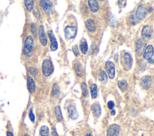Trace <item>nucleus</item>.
<instances>
[{
    "mask_svg": "<svg viewBox=\"0 0 154 136\" xmlns=\"http://www.w3.org/2000/svg\"><path fill=\"white\" fill-rule=\"evenodd\" d=\"M146 136H147V135H146Z\"/></svg>",
    "mask_w": 154,
    "mask_h": 136,
    "instance_id": "45",
    "label": "nucleus"
},
{
    "mask_svg": "<svg viewBox=\"0 0 154 136\" xmlns=\"http://www.w3.org/2000/svg\"><path fill=\"white\" fill-rule=\"evenodd\" d=\"M48 37L51 41V45H50V49L51 51H55L58 49V43L57 41L56 38L55 37V35L52 32V31H48Z\"/></svg>",
    "mask_w": 154,
    "mask_h": 136,
    "instance_id": "12",
    "label": "nucleus"
},
{
    "mask_svg": "<svg viewBox=\"0 0 154 136\" xmlns=\"http://www.w3.org/2000/svg\"><path fill=\"white\" fill-rule=\"evenodd\" d=\"M67 111L70 117L72 120H76L78 118L79 114L76 108V107L74 105H72V104L69 105L67 107Z\"/></svg>",
    "mask_w": 154,
    "mask_h": 136,
    "instance_id": "13",
    "label": "nucleus"
},
{
    "mask_svg": "<svg viewBox=\"0 0 154 136\" xmlns=\"http://www.w3.org/2000/svg\"><path fill=\"white\" fill-rule=\"evenodd\" d=\"M117 85H118V87L120 89V90L123 92H124L125 91H126L127 90L128 86L126 80H124V79L119 80L117 82Z\"/></svg>",
    "mask_w": 154,
    "mask_h": 136,
    "instance_id": "21",
    "label": "nucleus"
},
{
    "mask_svg": "<svg viewBox=\"0 0 154 136\" xmlns=\"http://www.w3.org/2000/svg\"><path fill=\"white\" fill-rule=\"evenodd\" d=\"M123 59L128 68H131L133 63V59L131 55L128 52H125L123 55Z\"/></svg>",
    "mask_w": 154,
    "mask_h": 136,
    "instance_id": "18",
    "label": "nucleus"
},
{
    "mask_svg": "<svg viewBox=\"0 0 154 136\" xmlns=\"http://www.w3.org/2000/svg\"><path fill=\"white\" fill-rule=\"evenodd\" d=\"M105 68L108 74V76L110 79H114L116 74L115 70V65L113 62L112 61H107L105 63Z\"/></svg>",
    "mask_w": 154,
    "mask_h": 136,
    "instance_id": "6",
    "label": "nucleus"
},
{
    "mask_svg": "<svg viewBox=\"0 0 154 136\" xmlns=\"http://www.w3.org/2000/svg\"><path fill=\"white\" fill-rule=\"evenodd\" d=\"M90 93H91V96L93 99L96 98L97 96V86L96 84L93 83L90 86Z\"/></svg>",
    "mask_w": 154,
    "mask_h": 136,
    "instance_id": "24",
    "label": "nucleus"
},
{
    "mask_svg": "<svg viewBox=\"0 0 154 136\" xmlns=\"http://www.w3.org/2000/svg\"><path fill=\"white\" fill-rule=\"evenodd\" d=\"M118 58H119V56H118V54H116L114 55V60L117 62H118Z\"/></svg>",
    "mask_w": 154,
    "mask_h": 136,
    "instance_id": "41",
    "label": "nucleus"
},
{
    "mask_svg": "<svg viewBox=\"0 0 154 136\" xmlns=\"http://www.w3.org/2000/svg\"><path fill=\"white\" fill-rule=\"evenodd\" d=\"M143 58L146 60H147L150 58H152L153 56V47L152 45H149L144 49L143 52Z\"/></svg>",
    "mask_w": 154,
    "mask_h": 136,
    "instance_id": "14",
    "label": "nucleus"
},
{
    "mask_svg": "<svg viewBox=\"0 0 154 136\" xmlns=\"http://www.w3.org/2000/svg\"><path fill=\"white\" fill-rule=\"evenodd\" d=\"M88 4L92 13H96L99 10V4L96 0H88Z\"/></svg>",
    "mask_w": 154,
    "mask_h": 136,
    "instance_id": "19",
    "label": "nucleus"
},
{
    "mask_svg": "<svg viewBox=\"0 0 154 136\" xmlns=\"http://www.w3.org/2000/svg\"><path fill=\"white\" fill-rule=\"evenodd\" d=\"M72 51H73V53H74V55L76 56H78L79 55V49H78V46L76 44V45H74L73 47H72Z\"/></svg>",
    "mask_w": 154,
    "mask_h": 136,
    "instance_id": "32",
    "label": "nucleus"
},
{
    "mask_svg": "<svg viewBox=\"0 0 154 136\" xmlns=\"http://www.w3.org/2000/svg\"><path fill=\"white\" fill-rule=\"evenodd\" d=\"M91 110L93 114L96 117H99L101 114V108L99 102H94L91 106Z\"/></svg>",
    "mask_w": 154,
    "mask_h": 136,
    "instance_id": "17",
    "label": "nucleus"
},
{
    "mask_svg": "<svg viewBox=\"0 0 154 136\" xmlns=\"http://www.w3.org/2000/svg\"><path fill=\"white\" fill-rule=\"evenodd\" d=\"M42 70L45 77H49L54 71V65L52 61L49 59L43 61L42 66Z\"/></svg>",
    "mask_w": 154,
    "mask_h": 136,
    "instance_id": "1",
    "label": "nucleus"
},
{
    "mask_svg": "<svg viewBox=\"0 0 154 136\" xmlns=\"http://www.w3.org/2000/svg\"><path fill=\"white\" fill-rule=\"evenodd\" d=\"M120 131V126L118 124L111 125L106 131V136H118Z\"/></svg>",
    "mask_w": 154,
    "mask_h": 136,
    "instance_id": "8",
    "label": "nucleus"
},
{
    "mask_svg": "<svg viewBox=\"0 0 154 136\" xmlns=\"http://www.w3.org/2000/svg\"><path fill=\"white\" fill-rule=\"evenodd\" d=\"M147 62L149 63V64H153V58H150V59H147Z\"/></svg>",
    "mask_w": 154,
    "mask_h": 136,
    "instance_id": "40",
    "label": "nucleus"
},
{
    "mask_svg": "<svg viewBox=\"0 0 154 136\" xmlns=\"http://www.w3.org/2000/svg\"><path fill=\"white\" fill-rule=\"evenodd\" d=\"M98 47L96 44L95 43H93L91 46H90V53L91 56H94L96 55L97 53H98Z\"/></svg>",
    "mask_w": 154,
    "mask_h": 136,
    "instance_id": "29",
    "label": "nucleus"
},
{
    "mask_svg": "<svg viewBox=\"0 0 154 136\" xmlns=\"http://www.w3.org/2000/svg\"><path fill=\"white\" fill-rule=\"evenodd\" d=\"M22 136H29V135H27V134H25V135H22Z\"/></svg>",
    "mask_w": 154,
    "mask_h": 136,
    "instance_id": "44",
    "label": "nucleus"
},
{
    "mask_svg": "<svg viewBox=\"0 0 154 136\" xmlns=\"http://www.w3.org/2000/svg\"><path fill=\"white\" fill-rule=\"evenodd\" d=\"M85 136H93V135H91V134H87L85 135Z\"/></svg>",
    "mask_w": 154,
    "mask_h": 136,
    "instance_id": "43",
    "label": "nucleus"
},
{
    "mask_svg": "<svg viewBox=\"0 0 154 136\" xmlns=\"http://www.w3.org/2000/svg\"><path fill=\"white\" fill-rule=\"evenodd\" d=\"M152 36V27L146 25L143 26L141 30V37L144 40H149Z\"/></svg>",
    "mask_w": 154,
    "mask_h": 136,
    "instance_id": "10",
    "label": "nucleus"
},
{
    "mask_svg": "<svg viewBox=\"0 0 154 136\" xmlns=\"http://www.w3.org/2000/svg\"><path fill=\"white\" fill-rule=\"evenodd\" d=\"M39 133L42 136H48L49 134V128L46 125H43L40 127Z\"/></svg>",
    "mask_w": 154,
    "mask_h": 136,
    "instance_id": "27",
    "label": "nucleus"
},
{
    "mask_svg": "<svg viewBox=\"0 0 154 136\" xmlns=\"http://www.w3.org/2000/svg\"><path fill=\"white\" fill-rule=\"evenodd\" d=\"M29 72L31 73V74L32 75V76H36V75L37 74V70L35 68L33 67H30L29 68Z\"/></svg>",
    "mask_w": 154,
    "mask_h": 136,
    "instance_id": "35",
    "label": "nucleus"
},
{
    "mask_svg": "<svg viewBox=\"0 0 154 136\" xmlns=\"http://www.w3.org/2000/svg\"><path fill=\"white\" fill-rule=\"evenodd\" d=\"M38 37L40 43L43 46H46L48 44V38L45 32V29L43 25H40L38 28Z\"/></svg>",
    "mask_w": 154,
    "mask_h": 136,
    "instance_id": "11",
    "label": "nucleus"
},
{
    "mask_svg": "<svg viewBox=\"0 0 154 136\" xmlns=\"http://www.w3.org/2000/svg\"><path fill=\"white\" fill-rule=\"evenodd\" d=\"M51 136H58V134L57 133V132L55 131H52V133H51Z\"/></svg>",
    "mask_w": 154,
    "mask_h": 136,
    "instance_id": "39",
    "label": "nucleus"
},
{
    "mask_svg": "<svg viewBox=\"0 0 154 136\" xmlns=\"http://www.w3.org/2000/svg\"><path fill=\"white\" fill-rule=\"evenodd\" d=\"M27 87L29 92L31 93L34 92L35 89V82L31 76H28L27 77Z\"/></svg>",
    "mask_w": 154,
    "mask_h": 136,
    "instance_id": "20",
    "label": "nucleus"
},
{
    "mask_svg": "<svg viewBox=\"0 0 154 136\" xmlns=\"http://www.w3.org/2000/svg\"><path fill=\"white\" fill-rule=\"evenodd\" d=\"M146 43L144 42V40H143L141 38H138L135 44V52L137 56H141L144 51V47H145Z\"/></svg>",
    "mask_w": 154,
    "mask_h": 136,
    "instance_id": "7",
    "label": "nucleus"
},
{
    "mask_svg": "<svg viewBox=\"0 0 154 136\" xmlns=\"http://www.w3.org/2000/svg\"><path fill=\"white\" fill-rule=\"evenodd\" d=\"M24 4L28 11H31V10H32L34 4V1L33 0H25Z\"/></svg>",
    "mask_w": 154,
    "mask_h": 136,
    "instance_id": "28",
    "label": "nucleus"
},
{
    "mask_svg": "<svg viewBox=\"0 0 154 136\" xmlns=\"http://www.w3.org/2000/svg\"><path fill=\"white\" fill-rule=\"evenodd\" d=\"M116 114V110H111V115H114Z\"/></svg>",
    "mask_w": 154,
    "mask_h": 136,
    "instance_id": "42",
    "label": "nucleus"
},
{
    "mask_svg": "<svg viewBox=\"0 0 154 136\" xmlns=\"http://www.w3.org/2000/svg\"><path fill=\"white\" fill-rule=\"evenodd\" d=\"M81 92H82V95L86 97L88 96V90H87V86L85 83L82 82L81 83Z\"/></svg>",
    "mask_w": 154,
    "mask_h": 136,
    "instance_id": "30",
    "label": "nucleus"
},
{
    "mask_svg": "<svg viewBox=\"0 0 154 136\" xmlns=\"http://www.w3.org/2000/svg\"><path fill=\"white\" fill-rule=\"evenodd\" d=\"M79 49L81 52V53L84 55H85L87 53L88 51V44L85 39H84V41H81L79 44Z\"/></svg>",
    "mask_w": 154,
    "mask_h": 136,
    "instance_id": "25",
    "label": "nucleus"
},
{
    "mask_svg": "<svg viewBox=\"0 0 154 136\" xmlns=\"http://www.w3.org/2000/svg\"><path fill=\"white\" fill-rule=\"evenodd\" d=\"M85 25L86 29L89 32H94L96 31V25H95V23H94L93 19H92L91 18L88 19L87 20H85Z\"/></svg>",
    "mask_w": 154,
    "mask_h": 136,
    "instance_id": "16",
    "label": "nucleus"
},
{
    "mask_svg": "<svg viewBox=\"0 0 154 136\" xmlns=\"http://www.w3.org/2000/svg\"><path fill=\"white\" fill-rule=\"evenodd\" d=\"M77 31L76 26H67L64 29V36L66 39L69 40L75 38L77 34Z\"/></svg>",
    "mask_w": 154,
    "mask_h": 136,
    "instance_id": "3",
    "label": "nucleus"
},
{
    "mask_svg": "<svg viewBox=\"0 0 154 136\" xmlns=\"http://www.w3.org/2000/svg\"><path fill=\"white\" fill-rule=\"evenodd\" d=\"M34 47V40L32 36L28 35L25 41L23 46V53L26 56H30V54Z\"/></svg>",
    "mask_w": 154,
    "mask_h": 136,
    "instance_id": "2",
    "label": "nucleus"
},
{
    "mask_svg": "<svg viewBox=\"0 0 154 136\" xmlns=\"http://www.w3.org/2000/svg\"><path fill=\"white\" fill-rule=\"evenodd\" d=\"M107 105H108V107L109 110H112L115 104H114V102L112 101H109L108 102Z\"/></svg>",
    "mask_w": 154,
    "mask_h": 136,
    "instance_id": "37",
    "label": "nucleus"
},
{
    "mask_svg": "<svg viewBox=\"0 0 154 136\" xmlns=\"http://www.w3.org/2000/svg\"><path fill=\"white\" fill-rule=\"evenodd\" d=\"M28 116H29V118L30 120H31L32 123H34V122H35V116H34V113H33L32 108H31V109H30Z\"/></svg>",
    "mask_w": 154,
    "mask_h": 136,
    "instance_id": "34",
    "label": "nucleus"
},
{
    "mask_svg": "<svg viewBox=\"0 0 154 136\" xmlns=\"http://www.w3.org/2000/svg\"><path fill=\"white\" fill-rule=\"evenodd\" d=\"M31 31L32 32V34L34 35V36L35 37H37V34H38V32H37V26H36V24L35 23H32L31 24Z\"/></svg>",
    "mask_w": 154,
    "mask_h": 136,
    "instance_id": "31",
    "label": "nucleus"
},
{
    "mask_svg": "<svg viewBox=\"0 0 154 136\" xmlns=\"http://www.w3.org/2000/svg\"><path fill=\"white\" fill-rule=\"evenodd\" d=\"M73 68L76 75L78 77H82L83 74V68L82 64L78 60H76L73 63Z\"/></svg>",
    "mask_w": 154,
    "mask_h": 136,
    "instance_id": "15",
    "label": "nucleus"
},
{
    "mask_svg": "<svg viewBox=\"0 0 154 136\" xmlns=\"http://www.w3.org/2000/svg\"><path fill=\"white\" fill-rule=\"evenodd\" d=\"M99 80L102 84H106L108 81V75L104 70H101L99 73Z\"/></svg>",
    "mask_w": 154,
    "mask_h": 136,
    "instance_id": "22",
    "label": "nucleus"
},
{
    "mask_svg": "<svg viewBox=\"0 0 154 136\" xmlns=\"http://www.w3.org/2000/svg\"><path fill=\"white\" fill-rule=\"evenodd\" d=\"M152 83V78L150 75H146L143 76L140 81V86L145 90L148 89Z\"/></svg>",
    "mask_w": 154,
    "mask_h": 136,
    "instance_id": "5",
    "label": "nucleus"
},
{
    "mask_svg": "<svg viewBox=\"0 0 154 136\" xmlns=\"http://www.w3.org/2000/svg\"><path fill=\"white\" fill-rule=\"evenodd\" d=\"M40 4L42 8L47 14H50L53 11V4L49 0H43L40 1Z\"/></svg>",
    "mask_w": 154,
    "mask_h": 136,
    "instance_id": "9",
    "label": "nucleus"
},
{
    "mask_svg": "<svg viewBox=\"0 0 154 136\" xmlns=\"http://www.w3.org/2000/svg\"><path fill=\"white\" fill-rule=\"evenodd\" d=\"M147 14V7L144 4H140L137 8L135 12V17L138 20H143L145 19Z\"/></svg>",
    "mask_w": 154,
    "mask_h": 136,
    "instance_id": "4",
    "label": "nucleus"
},
{
    "mask_svg": "<svg viewBox=\"0 0 154 136\" xmlns=\"http://www.w3.org/2000/svg\"><path fill=\"white\" fill-rule=\"evenodd\" d=\"M55 115L56 119L58 122H60L63 120V115L61 113V108L58 105H57L55 107Z\"/></svg>",
    "mask_w": 154,
    "mask_h": 136,
    "instance_id": "26",
    "label": "nucleus"
},
{
    "mask_svg": "<svg viewBox=\"0 0 154 136\" xmlns=\"http://www.w3.org/2000/svg\"><path fill=\"white\" fill-rule=\"evenodd\" d=\"M52 96L55 98L59 97L60 95V89L58 84L55 83L54 84H53L52 87Z\"/></svg>",
    "mask_w": 154,
    "mask_h": 136,
    "instance_id": "23",
    "label": "nucleus"
},
{
    "mask_svg": "<svg viewBox=\"0 0 154 136\" xmlns=\"http://www.w3.org/2000/svg\"><path fill=\"white\" fill-rule=\"evenodd\" d=\"M6 136H13V134L11 132L7 131L6 132Z\"/></svg>",
    "mask_w": 154,
    "mask_h": 136,
    "instance_id": "38",
    "label": "nucleus"
},
{
    "mask_svg": "<svg viewBox=\"0 0 154 136\" xmlns=\"http://www.w3.org/2000/svg\"><path fill=\"white\" fill-rule=\"evenodd\" d=\"M33 14L35 16V17L37 19H39V18H40V13H39V10L37 8H34V10H33Z\"/></svg>",
    "mask_w": 154,
    "mask_h": 136,
    "instance_id": "36",
    "label": "nucleus"
},
{
    "mask_svg": "<svg viewBox=\"0 0 154 136\" xmlns=\"http://www.w3.org/2000/svg\"><path fill=\"white\" fill-rule=\"evenodd\" d=\"M138 19L136 18V17L134 16V15H131L129 16V22L132 25H135L138 22Z\"/></svg>",
    "mask_w": 154,
    "mask_h": 136,
    "instance_id": "33",
    "label": "nucleus"
}]
</instances>
